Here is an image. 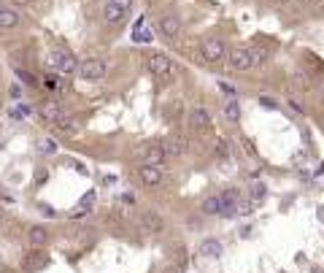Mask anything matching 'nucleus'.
I'll use <instances>...</instances> for the list:
<instances>
[{"mask_svg":"<svg viewBox=\"0 0 324 273\" xmlns=\"http://www.w3.org/2000/svg\"><path fill=\"white\" fill-rule=\"evenodd\" d=\"M203 214L219 216V198H205L203 200Z\"/></svg>","mask_w":324,"mask_h":273,"instance_id":"nucleus-23","label":"nucleus"},{"mask_svg":"<svg viewBox=\"0 0 324 273\" xmlns=\"http://www.w3.org/2000/svg\"><path fill=\"white\" fill-rule=\"evenodd\" d=\"M160 146H162V152L168 154V157H181V154H187L189 141H187L184 135H176V132H170V135H165L162 141H160Z\"/></svg>","mask_w":324,"mask_h":273,"instance_id":"nucleus-4","label":"nucleus"},{"mask_svg":"<svg viewBox=\"0 0 324 273\" xmlns=\"http://www.w3.org/2000/svg\"><path fill=\"white\" fill-rule=\"evenodd\" d=\"M41 116L46 122H57L60 116H62V111H60V106L54 103V100H46V103L41 106Z\"/></svg>","mask_w":324,"mask_h":273,"instance_id":"nucleus-18","label":"nucleus"},{"mask_svg":"<svg viewBox=\"0 0 324 273\" xmlns=\"http://www.w3.org/2000/svg\"><path fill=\"white\" fill-rule=\"evenodd\" d=\"M49 65L54 68V71L65 73V76H70V73L78 71V62H76V57H73L68 49H54V52L49 54Z\"/></svg>","mask_w":324,"mask_h":273,"instance_id":"nucleus-2","label":"nucleus"},{"mask_svg":"<svg viewBox=\"0 0 324 273\" xmlns=\"http://www.w3.org/2000/svg\"><path fill=\"white\" fill-rule=\"evenodd\" d=\"M27 3H33V0H11V6H27Z\"/></svg>","mask_w":324,"mask_h":273,"instance_id":"nucleus-35","label":"nucleus"},{"mask_svg":"<svg viewBox=\"0 0 324 273\" xmlns=\"http://www.w3.org/2000/svg\"><path fill=\"white\" fill-rule=\"evenodd\" d=\"M168 160V154L162 152V146L160 144H154V146H146L144 149V165H160L162 168V162Z\"/></svg>","mask_w":324,"mask_h":273,"instance_id":"nucleus-14","label":"nucleus"},{"mask_svg":"<svg viewBox=\"0 0 324 273\" xmlns=\"http://www.w3.org/2000/svg\"><path fill=\"white\" fill-rule=\"evenodd\" d=\"M111 3L116 6V9H119L122 14H124V17H127V14H130V9H132V0H111Z\"/></svg>","mask_w":324,"mask_h":273,"instance_id":"nucleus-28","label":"nucleus"},{"mask_svg":"<svg viewBox=\"0 0 324 273\" xmlns=\"http://www.w3.org/2000/svg\"><path fill=\"white\" fill-rule=\"evenodd\" d=\"M292 84H295L300 92H308V89H311V79H308L305 73H300V71L292 73Z\"/></svg>","mask_w":324,"mask_h":273,"instance_id":"nucleus-22","label":"nucleus"},{"mask_svg":"<svg viewBox=\"0 0 324 273\" xmlns=\"http://www.w3.org/2000/svg\"><path fill=\"white\" fill-rule=\"evenodd\" d=\"M200 254L205 260H219V257H222V244H219L216 238H205L200 244Z\"/></svg>","mask_w":324,"mask_h":273,"instance_id":"nucleus-16","label":"nucleus"},{"mask_svg":"<svg viewBox=\"0 0 324 273\" xmlns=\"http://www.w3.org/2000/svg\"><path fill=\"white\" fill-rule=\"evenodd\" d=\"M230 68H235V71H249V68H251L249 49H243V46L230 49Z\"/></svg>","mask_w":324,"mask_h":273,"instance_id":"nucleus-12","label":"nucleus"},{"mask_svg":"<svg viewBox=\"0 0 324 273\" xmlns=\"http://www.w3.org/2000/svg\"><path fill=\"white\" fill-rule=\"evenodd\" d=\"M54 127H57L60 132H68V135H73V132L78 130V124H76V119H70V116H60V119L54 122Z\"/></svg>","mask_w":324,"mask_h":273,"instance_id":"nucleus-21","label":"nucleus"},{"mask_svg":"<svg viewBox=\"0 0 324 273\" xmlns=\"http://www.w3.org/2000/svg\"><path fill=\"white\" fill-rule=\"evenodd\" d=\"M30 114V106H17L11 111V119H25V116Z\"/></svg>","mask_w":324,"mask_h":273,"instance_id":"nucleus-29","label":"nucleus"},{"mask_svg":"<svg viewBox=\"0 0 324 273\" xmlns=\"http://www.w3.org/2000/svg\"><path fill=\"white\" fill-rule=\"evenodd\" d=\"M224 119L227 122H241V106H238V100H227V103H224Z\"/></svg>","mask_w":324,"mask_h":273,"instance_id":"nucleus-20","label":"nucleus"},{"mask_svg":"<svg viewBox=\"0 0 324 273\" xmlns=\"http://www.w3.org/2000/svg\"><path fill=\"white\" fill-rule=\"evenodd\" d=\"M138 176H141V181H144L146 187H160L162 178H165L160 165H141L138 168Z\"/></svg>","mask_w":324,"mask_h":273,"instance_id":"nucleus-9","label":"nucleus"},{"mask_svg":"<svg viewBox=\"0 0 324 273\" xmlns=\"http://www.w3.org/2000/svg\"><path fill=\"white\" fill-rule=\"evenodd\" d=\"M43 87H46V89H49V92H52V95H60V92H62V89H65V87H62V84H60L57 79H46V81H43Z\"/></svg>","mask_w":324,"mask_h":273,"instance_id":"nucleus-26","label":"nucleus"},{"mask_svg":"<svg viewBox=\"0 0 324 273\" xmlns=\"http://www.w3.org/2000/svg\"><path fill=\"white\" fill-rule=\"evenodd\" d=\"M11 98H22V87H19V84H11Z\"/></svg>","mask_w":324,"mask_h":273,"instance_id":"nucleus-34","label":"nucleus"},{"mask_svg":"<svg viewBox=\"0 0 324 273\" xmlns=\"http://www.w3.org/2000/svg\"><path fill=\"white\" fill-rule=\"evenodd\" d=\"M238 211V190H224L219 195V216H235Z\"/></svg>","mask_w":324,"mask_h":273,"instance_id":"nucleus-7","label":"nucleus"},{"mask_svg":"<svg viewBox=\"0 0 324 273\" xmlns=\"http://www.w3.org/2000/svg\"><path fill=\"white\" fill-rule=\"evenodd\" d=\"M22 25V17L17 9H0V30H17Z\"/></svg>","mask_w":324,"mask_h":273,"instance_id":"nucleus-13","label":"nucleus"},{"mask_svg":"<svg viewBox=\"0 0 324 273\" xmlns=\"http://www.w3.org/2000/svg\"><path fill=\"white\" fill-rule=\"evenodd\" d=\"M267 57H270V52L267 49H257V46H251L249 49V60H251V68H262Z\"/></svg>","mask_w":324,"mask_h":273,"instance_id":"nucleus-19","label":"nucleus"},{"mask_svg":"<svg viewBox=\"0 0 324 273\" xmlns=\"http://www.w3.org/2000/svg\"><path fill=\"white\" fill-rule=\"evenodd\" d=\"M157 33L165 35V38H178L181 19L176 17V14H165V17H160V22H157Z\"/></svg>","mask_w":324,"mask_h":273,"instance_id":"nucleus-5","label":"nucleus"},{"mask_svg":"<svg viewBox=\"0 0 324 273\" xmlns=\"http://www.w3.org/2000/svg\"><path fill=\"white\" fill-rule=\"evenodd\" d=\"M49 265V254L43 252V249H33L27 257H25V262H22V268H25L27 273H35V270H41Z\"/></svg>","mask_w":324,"mask_h":273,"instance_id":"nucleus-8","label":"nucleus"},{"mask_svg":"<svg viewBox=\"0 0 324 273\" xmlns=\"http://www.w3.org/2000/svg\"><path fill=\"white\" fill-rule=\"evenodd\" d=\"M200 52H203V60L219 62L224 57V41H222V38H208V41H203Z\"/></svg>","mask_w":324,"mask_h":273,"instance_id":"nucleus-6","label":"nucleus"},{"mask_svg":"<svg viewBox=\"0 0 324 273\" xmlns=\"http://www.w3.org/2000/svg\"><path fill=\"white\" fill-rule=\"evenodd\" d=\"M17 76H19V79H22V81H27V84H33V76H30V73H25V71H17Z\"/></svg>","mask_w":324,"mask_h":273,"instance_id":"nucleus-33","label":"nucleus"},{"mask_svg":"<svg viewBox=\"0 0 324 273\" xmlns=\"http://www.w3.org/2000/svg\"><path fill=\"white\" fill-rule=\"evenodd\" d=\"M27 238H30V244H33V249H41V246H46L49 244V230L43 228V224H33V228L27 230Z\"/></svg>","mask_w":324,"mask_h":273,"instance_id":"nucleus-15","label":"nucleus"},{"mask_svg":"<svg viewBox=\"0 0 324 273\" xmlns=\"http://www.w3.org/2000/svg\"><path fill=\"white\" fill-rule=\"evenodd\" d=\"M146 68H149V73H152L160 84H173V81H176V73H178L176 62H173L168 54H162V52H152V54H149V57H146Z\"/></svg>","mask_w":324,"mask_h":273,"instance_id":"nucleus-1","label":"nucleus"},{"mask_svg":"<svg viewBox=\"0 0 324 273\" xmlns=\"http://www.w3.org/2000/svg\"><path fill=\"white\" fill-rule=\"evenodd\" d=\"M267 3H270V6H273V9H284V6H287V3H289V0H267Z\"/></svg>","mask_w":324,"mask_h":273,"instance_id":"nucleus-32","label":"nucleus"},{"mask_svg":"<svg viewBox=\"0 0 324 273\" xmlns=\"http://www.w3.org/2000/svg\"><path fill=\"white\" fill-rule=\"evenodd\" d=\"M38 149H41L43 154H54V152H57V141H54V138H41Z\"/></svg>","mask_w":324,"mask_h":273,"instance_id":"nucleus-24","label":"nucleus"},{"mask_svg":"<svg viewBox=\"0 0 324 273\" xmlns=\"http://www.w3.org/2000/svg\"><path fill=\"white\" fill-rule=\"evenodd\" d=\"M259 106H265V108H275V106H279V103H275L273 98H267V95H262V98H259Z\"/></svg>","mask_w":324,"mask_h":273,"instance_id":"nucleus-31","label":"nucleus"},{"mask_svg":"<svg viewBox=\"0 0 324 273\" xmlns=\"http://www.w3.org/2000/svg\"><path fill=\"white\" fill-rule=\"evenodd\" d=\"M219 89H222V95H224V98L235 100V87H233L230 81H219Z\"/></svg>","mask_w":324,"mask_h":273,"instance_id":"nucleus-27","label":"nucleus"},{"mask_svg":"<svg viewBox=\"0 0 324 273\" xmlns=\"http://www.w3.org/2000/svg\"><path fill=\"white\" fill-rule=\"evenodd\" d=\"M316 214H319V219L324 222V206H319V208H316Z\"/></svg>","mask_w":324,"mask_h":273,"instance_id":"nucleus-36","label":"nucleus"},{"mask_svg":"<svg viewBox=\"0 0 324 273\" xmlns=\"http://www.w3.org/2000/svg\"><path fill=\"white\" fill-rule=\"evenodd\" d=\"M78 76L86 81H100L106 76V62L98 60V57H89L84 62H78Z\"/></svg>","mask_w":324,"mask_h":273,"instance_id":"nucleus-3","label":"nucleus"},{"mask_svg":"<svg viewBox=\"0 0 324 273\" xmlns=\"http://www.w3.org/2000/svg\"><path fill=\"white\" fill-rule=\"evenodd\" d=\"M216 152L222 154V157H227V154H230V144H227L224 138H219V141H216Z\"/></svg>","mask_w":324,"mask_h":273,"instance_id":"nucleus-30","label":"nucleus"},{"mask_svg":"<svg viewBox=\"0 0 324 273\" xmlns=\"http://www.w3.org/2000/svg\"><path fill=\"white\" fill-rule=\"evenodd\" d=\"M141 228H144L146 233H152V236H160V233L165 230V219H162V214H157V211H146L144 216H141Z\"/></svg>","mask_w":324,"mask_h":273,"instance_id":"nucleus-10","label":"nucleus"},{"mask_svg":"<svg viewBox=\"0 0 324 273\" xmlns=\"http://www.w3.org/2000/svg\"><path fill=\"white\" fill-rule=\"evenodd\" d=\"M265 195H267V187H265L262 181H257V184H251V198H254V200H262V198H265Z\"/></svg>","mask_w":324,"mask_h":273,"instance_id":"nucleus-25","label":"nucleus"},{"mask_svg":"<svg viewBox=\"0 0 324 273\" xmlns=\"http://www.w3.org/2000/svg\"><path fill=\"white\" fill-rule=\"evenodd\" d=\"M122 19H124V14L116 9L111 0H106V6H103V22H106V25H116V22H122Z\"/></svg>","mask_w":324,"mask_h":273,"instance_id":"nucleus-17","label":"nucleus"},{"mask_svg":"<svg viewBox=\"0 0 324 273\" xmlns=\"http://www.w3.org/2000/svg\"><path fill=\"white\" fill-rule=\"evenodd\" d=\"M192 130L195 132H211L213 130V119H211L208 108H195L192 111Z\"/></svg>","mask_w":324,"mask_h":273,"instance_id":"nucleus-11","label":"nucleus"}]
</instances>
